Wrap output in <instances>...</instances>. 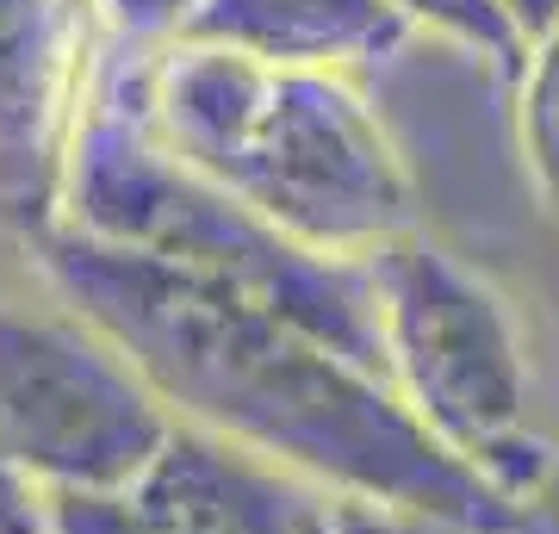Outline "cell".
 Listing matches in <instances>:
<instances>
[{
    "instance_id": "cell-1",
    "label": "cell",
    "mask_w": 559,
    "mask_h": 534,
    "mask_svg": "<svg viewBox=\"0 0 559 534\" xmlns=\"http://www.w3.org/2000/svg\"><path fill=\"white\" fill-rule=\"evenodd\" d=\"M62 311L94 323L175 423L323 491L373 497L460 534H522L528 510L460 466L380 373L255 298L50 224L25 242Z\"/></svg>"
},
{
    "instance_id": "cell-2",
    "label": "cell",
    "mask_w": 559,
    "mask_h": 534,
    "mask_svg": "<svg viewBox=\"0 0 559 534\" xmlns=\"http://www.w3.org/2000/svg\"><path fill=\"white\" fill-rule=\"evenodd\" d=\"M143 131L318 256L367 261L417 224V175L355 75L267 69L212 44H106Z\"/></svg>"
},
{
    "instance_id": "cell-3",
    "label": "cell",
    "mask_w": 559,
    "mask_h": 534,
    "mask_svg": "<svg viewBox=\"0 0 559 534\" xmlns=\"http://www.w3.org/2000/svg\"><path fill=\"white\" fill-rule=\"evenodd\" d=\"M57 224L119 242V249H138L150 261H168V268L200 274L212 286H230L267 311L293 317L299 330L330 342L336 355L385 379L367 261H336L280 237L274 224L237 205L224 187H212L187 162H175L143 131L124 87L106 75V57L94 99H87V119H81L75 156H69Z\"/></svg>"
},
{
    "instance_id": "cell-4",
    "label": "cell",
    "mask_w": 559,
    "mask_h": 534,
    "mask_svg": "<svg viewBox=\"0 0 559 534\" xmlns=\"http://www.w3.org/2000/svg\"><path fill=\"white\" fill-rule=\"evenodd\" d=\"M367 280L385 385L460 466L528 510L559 454L535 429V373L516 305L429 230L373 249Z\"/></svg>"
},
{
    "instance_id": "cell-5",
    "label": "cell",
    "mask_w": 559,
    "mask_h": 534,
    "mask_svg": "<svg viewBox=\"0 0 559 534\" xmlns=\"http://www.w3.org/2000/svg\"><path fill=\"white\" fill-rule=\"evenodd\" d=\"M156 385L75 311L0 298V466L38 491H131L175 441Z\"/></svg>"
},
{
    "instance_id": "cell-6",
    "label": "cell",
    "mask_w": 559,
    "mask_h": 534,
    "mask_svg": "<svg viewBox=\"0 0 559 534\" xmlns=\"http://www.w3.org/2000/svg\"><path fill=\"white\" fill-rule=\"evenodd\" d=\"M100 57L87 0H0V224L25 242L62 218Z\"/></svg>"
},
{
    "instance_id": "cell-7",
    "label": "cell",
    "mask_w": 559,
    "mask_h": 534,
    "mask_svg": "<svg viewBox=\"0 0 559 534\" xmlns=\"http://www.w3.org/2000/svg\"><path fill=\"white\" fill-rule=\"evenodd\" d=\"M131 491L168 534H318L330 497L311 478L280 473L187 423Z\"/></svg>"
},
{
    "instance_id": "cell-8",
    "label": "cell",
    "mask_w": 559,
    "mask_h": 534,
    "mask_svg": "<svg viewBox=\"0 0 559 534\" xmlns=\"http://www.w3.org/2000/svg\"><path fill=\"white\" fill-rule=\"evenodd\" d=\"M180 38L267 69L360 75L367 62L399 57L411 25L392 13V0H200Z\"/></svg>"
},
{
    "instance_id": "cell-9",
    "label": "cell",
    "mask_w": 559,
    "mask_h": 534,
    "mask_svg": "<svg viewBox=\"0 0 559 534\" xmlns=\"http://www.w3.org/2000/svg\"><path fill=\"white\" fill-rule=\"evenodd\" d=\"M516 150L522 175L559 224V25H547L516 69Z\"/></svg>"
},
{
    "instance_id": "cell-10",
    "label": "cell",
    "mask_w": 559,
    "mask_h": 534,
    "mask_svg": "<svg viewBox=\"0 0 559 534\" xmlns=\"http://www.w3.org/2000/svg\"><path fill=\"white\" fill-rule=\"evenodd\" d=\"M392 13L411 25V38H436L460 57L503 69V75H516L522 57H528V44L498 0H392Z\"/></svg>"
},
{
    "instance_id": "cell-11",
    "label": "cell",
    "mask_w": 559,
    "mask_h": 534,
    "mask_svg": "<svg viewBox=\"0 0 559 534\" xmlns=\"http://www.w3.org/2000/svg\"><path fill=\"white\" fill-rule=\"evenodd\" d=\"M50 534H168L138 491H44Z\"/></svg>"
},
{
    "instance_id": "cell-12",
    "label": "cell",
    "mask_w": 559,
    "mask_h": 534,
    "mask_svg": "<svg viewBox=\"0 0 559 534\" xmlns=\"http://www.w3.org/2000/svg\"><path fill=\"white\" fill-rule=\"evenodd\" d=\"M100 20L106 44H131V50H156L180 38V25L200 13V0H87Z\"/></svg>"
},
{
    "instance_id": "cell-13",
    "label": "cell",
    "mask_w": 559,
    "mask_h": 534,
    "mask_svg": "<svg viewBox=\"0 0 559 534\" xmlns=\"http://www.w3.org/2000/svg\"><path fill=\"white\" fill-rule=\"evenodd\" d=\"M0 534H50V515H44V491L25 485L0 466Z\"/></svg>"
},
{
    "instance_id": "cell-14",
    "label": "cell",
    "mask_w": 559,
    "mask_h": 534,
    "mask_svg": "<svg viewBox=\"0 0 559 534\" xmlns=\"http://www.w3.org/2000/svg\"><path fill=\"white\" fill-rule=\"evenodd\" d=\"M503 13H510V25L522 32V44H535L547 25H559V0H498Z\"/></svg>"
}]
</instances>
